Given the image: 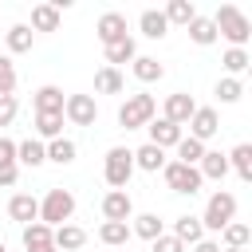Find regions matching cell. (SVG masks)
Segmentation results:
<instances>
[{
	"label": "cell",
	"mask_w": 252,
	"mask_h": 252,
	"mask_svg": "<svg viewBox=\"0 0 252 252\" xmlns=\"http://www.w3.org/2000/svg\"><path fill=\"white\" fill-rule=\"evenodd\" d=\"M209 20H213L217 35H224L232 47H244V43L252 39V20H248V16H244L236 4H220V8H217Z\"/></svg>",
	"instance_id": "obj_1"
},
{
	"label": "cell",
	"mask_w": 252,
	"mask_h": 252,
	"mask_svg": "<svg viewBox=\"0 0 252 252\" xmlns=\"http://www.w3.org/2000/svg\"><path fill=\"white\" fill-rule=\"evenodd\" d=\"M158 114V98L138 91V94H126V102L118 106V126L122 130H138V126H150Z\"/></svg>",
	"instance_id": "obj_2"
},
{
	"label": "cell",
	"mask_w": 252,
	"mask_h": 252,
	"mask_svg": "<svg viewBox=\"0 0 252 252\" xmlns=\"http://www.w3.org/2000/svg\"><path fill=\"white\" fill-rule=\"evenodd\" d=\"M71 217H75V193L71 189H47V197L39 201V224L59 228V224H71Z\"/></svg>",
	"instance_id": "obj_3"
},
{
	"label": "cell",
	"mask_w": 252,
	"mask_h": 252,
	"mask_svg": "<svg viewBox=\"0 0 252 252\" xmlns=\"http://www.w3.org/2000/svg\"><path fill=\"white\" fill-rule=\"evenodd\" d=\"M228 220H236V197H232L228 189H217V193L209 197L205 213H201V228H205V232H220Z\"/></svg>",
	"instance_id": "obj_4"
},
{
	"label": "cell",
	"mask_w": 252,
	"mask_h": 252,
	"mask_svg": "<svg viewBox=\"0 0 252 252\" xmlns=\"http://www.w3.org/2000/svg\"><path fill=\"white\" fill-rule=\"evenodd\" d=\"M102 173H106V185H110V189H126V185H130V173H134V150L110 146V150H106Z\"/></svg>",
	"instance_id": "obj_5"
},
{
	"label": "cell",
	"mask_w": 252,
	"mask_h": 252,
	"mask_svg": "<svg viewBox=\"0 0 252 252\" xmlns=\"http://www.w3.org/2000/svg\"><path fill=\"white\" fill-rule=\"evenodd\" d=\"M161 177H165V185H169L173 193H185V197L201 193V185H205L201 173H197V165H181V161H165Z\"/></svg>",
	"instance_id": "obj_6"
},
{
	"label": "cell",
	"mask_w": 252,
	"mask_h": 252,
	"mask_svg": "<svg viewBox=\"0 0 252 252\" xmlns=\"http://www.w3.org/2000/svg\"><path fill=\"white\" fill-rule=\"evenodd\" d=\"M63 118H67L71 126H94V118H98V102H94V94H67V102H63Z\"/></svg>",
	"instance_id": "obj_7"
},
{
	"label": "cell",
	"mask_w": 252,
	"mask_h": 252,
	"mask_svg": "<svg viewBox=\"0 0 252 252\" xmlns=\"http://www.w3.org/2000/svg\"><path fill=\"white\" fill-rule=\"evenodd\" d=\"M185 126H189V138H197V142L205 146V142L220 130V114H217L213 106H197V110H193V118H189Z\"/></svg>",
	"instance_id": "obj_8"
},
{
	"label": "cell",
	"mask_w": 252,
	"mask_h": 252,
	"mask_svg": "<svg viewBox=\"0 0 252 252\" xmlns=\"http://www.w3.org/2000/svg\"><path fill=\"white\" fill-rule=\"evenodd\" d=\"M193 110H197V102H193V94H185V91H173V94H165V122H173V126H185L189 118H193Z\"/></svg>",
	"instance_id": "obj_9"
},
{
	"label": "cell",
	"mask_w": 252,
	"mask_h": 252,
	"mask_svg": "<svg viewBox=\"0 0 252 252\" xmlns=\"http://www.w3.org/2000/svg\"><path fill=\"white\" fill-rule=\"evenodd\" d=\"M102 217H106V220H130V217H134L130 193H126V189H110V193L102 197Z\"/></svg>",
	"instance_id": "obj_10"
},
{
	"label": "cell",
	"mask_w": 252,
	"mask_h": 252,
	"mask_svg": "<svg viewBox=\"0 0 252 252\" xmlns=\"http://www.w3.org/2000/svg\"><path fill=\"white\" fill-rule=\"evenodd\" d=\"M94 35L102 39V47H110L114 39L126 35V16H122V12H102L98 24H94Z\"/></svg>",
	"instance_id": "obj_11"
},
{
	"label": "cell",
	"mask_w": 252,
	"mask_h": 252,
	"mask_svg": "<svg viewBox=\"0 0 252 252\" xmlns=\"http://www.w3.org/2000/svg\"><path fill=\"white\" fill-rule=\"evenodd\" d=\"M8 217L24 228V224H32V220H39V201L32 197V193H16L12 201H8Z\"/></svg>",
	"instance_id": "obj_12"
},
{
	"label": "cell",
	"mask_w": 252,
	"mask_h": 252,
	"mask_svg": "<svg viewBox=\"0 0 252 252\" xmlns=\"http://www.w3.org/2000/svg\"><path fill=\"white\" fill-rule=\"evenodd\" d=\"M63 102H67V94L59 91V87H39L35 94H32V106H35V114H63Z\"/></svg>",
	"instance_id": "obj_13"
},
{
	"label": "cell",
	"mask_w": 252,
	"mask_h": 252,
	"mask_svg": "<svg viewBox=\"0 0 252 252\" xmlns=\"http://www.w3.org/2000/svg\"><path fill=\"white\" fill-rule=\"evenodd\" d=\"M150 146H158V150H169V146H177L185 134H181V126H173V122H165V118H154L150 126Z\"/></svg>",
	"instance_id": "obj_14"
},
{
	"label": "cell",
	"mask_w": 252,
	"mask_h": 252,
	"mask_svg": "<svg viewBox=\"0 0 252 252\" xmlns=\"http://www.w3.org/2000/svg\"><path fill=\"white\" fill-rule=\"evenodd\" d=\"M197 173H201V181H220V177L228 173V154H220V150H205V158L197 161Z\"/></svg>",
	"instance_id": "obj_15"
},
{
	"label": "cell",
	"mask_w": 252,
	"mask_h": 252,
	"mask_svg": "<svg viewBox=\"0 0 252 252\" xmlns=\"http://www.w3.org/2000/svg\"><path fill=\"white\" fill-rule=\"evenodd\" d=\"M20 240H24V248H28V252H47V248H55V244H51V228H47V224H39V220L24 224V228H20Z\"/></svg>",
	"instance_id": "obj_16"
},
{
	"label": "cell",
	"mask_w": 252,
	"mask_h": 252,
	"mask_svg": "<svg viewBox=\"0 0 252 252\" xmlns=\"http://www.w3.org/2000/svg\"><path fill=\"white\" fill-rule=\"evenodd\" d=\"M51 244H55V252H59V248H63V252H75V248L87 244V232H83L79 224H59V228H51Z\"/></svg>",
	"instance_id": "obj_17"
},
{
	"label": "cell",
	"mask_w": 252,
	"mask_h": 252,
	"mask_svg": "<svg viewBox=\"0 0 252 252\" xmlns=\"http://www.w3.org/2000/svg\"><path fill=\"white\" fill-rule=\"evenodd\" d=\"M43 161H47V150H43V142H39V138L16 142V165H28V169H35V165H43Z\"/></svg>",
	"instance_id": "obj_18"
},
{
	"label": "cell",
	"mask_w": 252,
	"mask_h": 252,
	"mask_svg": "<svg viewBox=\"0 0 252 252\" xmlns=\"http://www.w3.org/2000/svg\"><path fill=\"white\" fill-rule=\"evenodd\" d=\"M134 59H138V43H134V35H122V39H114V43L106 47V67L134 63Z\"/></svg>",
	"instance_id": "obj_19"
},
{
	"label": "cell",
	"mask_w": 252,
	"mask_h": 252,
	"mask_svg": "<svg viewBox=\"0 0 252 252\" xmlns=\"http://www.w3.org/2000/svg\"><path fill=\"white\" fill-rule=\"evenodd\" d=\"M94 91H98V94H122V91H126L122 71H118V67H98V71H94Z\"/></svg>",
	"instance_id": "obj_20"
},
{
	"label": "cell",
	"mask_w": 252,
	"mask_h": 252,
	"mask_svg": "<svg viewBox=\"0 0 252 252\" xmlns=\"http://www.w3.org/2000/svg\"><path fill=\"white\" fill-rule=\"evenodd\" d=\"M134 169H146V173H158V169H165V150H158V146H138L134 150Z\"/></svg>",
	"instance_id": "obj_21"
},
{
	"label": "cell",
	"mask_w": 252,
	"mask_h": 252,
	"mask_svg": "<svg viewBox=\"0 0 252 252\" xmlns=\"http://www.w3.org/2000/svg\"><path fill=\"white\" fill-rule=\"evenodd\" d=\"M173 236H177L181 244H197V240H205V228H201V217H193V213H185V217H177V220H173Z\"/></svg>",
	"instance_id": "obj_22"
},
{
	"label": "cell",
	"mask_w": 252,
	"mask_h": 252,
	"mask_svg": "<svg viewBox=\"0 0 252 252\" xmlns=\"http://www.w3.org/2000/svg\"><path fill=\"white\" fill-rule=\"evenodd\" d=\"M28 28H32V32H59V8H55V4H35Z\"/></svg>",
	"instance_id": "obj_23"
},
{
	"label": "cell",
	"mask_w": 252,
	"mask_h": 252,
	"mask_svg": "<svg viewBox=\"0 0 252 252\" xmlns=\"http://www.w3.org/2000/svg\"><path fill=\"white\" fill-rule=\"evenodd\" d=\"M185 28H189V39H193V43H197V47H209V43H217V39H220V35H217V28H213V20H209V16H193V20H189V24H185Z\"/></svg>",
	"instance_id": "obj_24"
},
{
	"label": "cell",
	"mask_w": 252,
	"mask_h": 252,
	"mask_svg": "<svg viewBox=\"0 0 252 252\" xmlns=\"http://www.w3.org/2000/svg\"><path fill=\"white\" fill-rule=\"evenodd\" d=\"M130 71H134L138 83H161V75H165V67H161L154 55H138V59L130 63Z\"/></svg>",
	"instance_id": "obj_25"
},
{
	"label": "cell",
	"mask_w": 252,
	"mask_h": 252,
	"mask_svg": "<svg viewBox=\"0 0 252 252\" xmlns=\"http://www.w3.org/2000/svg\"><path fill=\"white\" fill-rule=\"evenodd\" d=\"M138 28H142L146 39H161V35L169 32V24H165V16H161L158 8H146V12L138 16Z\"/></svg>",
	"instance_id": "obj_26"
},
{
	"label": "cell",
	"mask_w": 252,
	"mask_h": 252,
	"mask_svg": "<svg viewBox=\"0 0 252 252\" xmlns=\"http://www.w3.org/2000/svg\"><path fill=\"white\" fill-rule=\"evenodd\" d=\"M32 35H35V32H32L28 24H12V28L4 32V39H8V51H12V55H24V51H32Z\"/></svg>",
	"instance_id": "obj_27"
},
{
	"label": "cell",
	"mask_w": 252,
	"mask_h": 252,
	"mask_svg": "<svg viewBox=\"0 0 252 252\" xmlns=\"http://www.w3.org/2000/svg\"><path fill=\"white\" fill-rule=\"evenodd\" d=\"M43 150H47V161H55V165H71L75 154H79V146H75L71 138H55V142H47Z\"/></svg>",
	"instance_id": "obj_28"
},
{
	"label": "cell",
	"mask_w": 252,
	"mask_h": 252,
	"mask_svg": "<svg viewBox=\"0 0 252 252\" xmlns=\"http://www.w3.org/2000/svg\"><path fill=\"white\" fill-rule=\"evenodd\" d=\"M134 220V228L130 232H138L142 240H158L161 232H165V224H161V217L158 213H142V217H130Z\"/></svg>",
	"instance_id": "obj_29"
},
{
	"label": "cell",
	"mask_w": 252,
	"mask_h": 252,
	"mask_svg": "<svg viewBox=\"0 0 252 252\" xmlns=\"http://www.w3.org/2000/svg\"><path fill=\"white\" fill-rule=\"evenodd\" d=\"M134 232H130V224L126 220H102V228H98V240L102 244H110V248H118V244H126Z\"/></svg>",
	"instance_id": "obj_30"
},
{
	"label": "cell",
	"mask_w": 252,
	"mask_h": 252,
	"mask_svg": "<svg viewBox=\"0 0 252 252\" xmlns=\"http://www.w3.org/2000/svg\"><path fill=\"white\" fill-rule=\"evenodd\" d=\"M220 63H224V71H228V79H236V75H244V71H248V63H252V55H248V47H228V51L220 55Z\"/></svg>",
	"instance_id": "obj_31"
},
{
	"label": "cell",
	"mask_w": 252,
	"mask_h": 252,
	"mask_svg": "<svg viewBox=\"0 0 252 252\" xmlns=\"http://www.w3.org/2000/svg\"><path fill=\"white\" fill-rule=\"evenodd\" d=\"M35 134H39V142L63 138V114H35Z\"/></svg>",
	"instance_id": "obj_32"
},
{
	"label": "cell",
	"mask_w": 252,
	"mask_h": 252,
	"mask_svg": "<svg viewBox=\"0 0 252 252\" xmlns=\"http://www.w3.org/2000/svg\"><path fill=\"white\" fill-rule=\"evenodd\" d=\"M228 169H236L240 181H252V146H248V142H240V146L228 154Z\"/></svg>",
	"instance_id": "obj_33"
},
{
	"label": "cell",
	"mask_w": 252,
	"mask_h": 252,
	"mask_svg": "<svg viewBox=\"0 0 252 252\" xmlns=\"http://www.w3.org/2000/svg\"><path fill=\"white\" fill-rule=\"evenodd\" d=\"M220 236H224V248H248V240H252V228H248L244 220H228V224L220 228Z\"/></svg>",
	"instance_id": "obj_34"
},
{
	"label": "cell",
	"mask_w": 252,
	"mask_h": 252,
	"mask_svg": "<svg viewBox=\"0 0 252 252\" xmlns=\"http://www.w3.org/2000/svg\"><path fill=\"white\" fill-rule=\"evenodd\" d=\"M161 16H165V24H181V28H185V24L197 16V8H193V0H169Z\"/></svg>",
	"instance_id": "obj_35"
},
{
	"label": "cell",
	"mask_w": 252,
	"mask_h": 252,
	"mask_svg": "<svg viewBox=\"0 0 252 252\" xmlns=\"http://www.w3.org/2000/svg\"><path fill=\"white\" fill-rule=\"evenodd\" d=\"M201 158H205V146H201L197 138H181V142H177V161H181V165H197Z\"/></svg>",
	"instance_id": "obj_36"
},
{
	"label": "cell",
	"mask_w": 252,
	"mask_h": 252,
	"mask_svg": "<svg viewBox=\"0 0 252 252\" xmlns=\"http://www.w3.org/2000/svg\"><path fill=\"white\" fill-rule=\"evenodd\" d=\"M240 94H244V83H240V79H228V75H224V79L217 83V98H220V102H236Z\"/></svg>",
	"instance_id": "obj_37"
},
{
	"label": "cell",
	"mask_w": 252,
	"mask_h": 252,
	"mask_svg": "<svg viewBox=\"0 0 252 252\" xmlns=\"http://www.w3.org/2000/svg\"><path fill=\"white\" fill-rule=\"evenodd\" d=\"M12 91H16V63L0 55V94H12Z\"/></svg>",
	"instance_id": "obj_38"
},
{
	"label": "cell",
	"mask_w": 252,
	"mask_h": 252,
	"mask_svg": "<svg viewBox=\"0 0 252 252\" xmlns=\"http://www.w3.org/2000/svg\"><path fill=\"white\" fill-rule=\"evenodd\" d=\"M150 252H185V244H181L173 232H161L158 240H150Z\"/></svg>",
	"instance_id": "obj_39"
},
{
	"label": "cell",
	"mask_w": 252,
	"mask_h": 252,
	"mask_svg": "<svg viewBox=\"0 0 252 252\" xmlns=\"http://www.w3.org/2000/svg\"><path fill=\"white\" fill-rule=\"evenodd\" d=\"M16 110H20V102H16V94H0V130L16 122Z\"/></svg>",
	"instance_id": "obj_40"
},
{
	"label": "cell",
	"mask_w": 252,
	"mask_h": 252,
	"mask_svg": "<svg viewBox=\"0 0 252 252\" xmlns=\"http://www.w3.org/2000/svg\"><path fill=\"white\" fill-rule=\"evenodd\" d=\"M4 165H16V142L0 134V169H4Z\"/></svg>",
	"instance_id": "obj_41"
},
{
	"label": "cell",
	"mask_w": 252,
	"mask_h": 252,
	"mask_svg": "<svg viewBox=\"0 0 252 252\" xmlns=\"http://www.w3.org/2000/svg\"><path fill=\"white\" fill-rule=\"evenodd\" d=\"M16 177H20V165H4V169H0V185H4V189L16 185Z\"/></svg>",
	"instance_id": "obj_42"
},
{
	"label": "cell",
	"mask_w": 252,
	"mask_h": 252,
	"mask_svg": "<svg viewBox=\"0 0 252 252\" xmlns=\"http://www.w3.org/2000/svg\"><path fill=\"white\" fill-rule=\"evenodd\" d=\"M193 252H220V244H217V240H197Z\"/></svg>",
	"instance_id": "obj_43"
},
{
	"label": "cell",
	"mask_w": 252,
	"mask_h": 252,
	"mask_svg": "<svg viewBox=\"0 0 252 252\" xmlns=\"http://www.w3.org/2000/svg\"><path fill=\"white\" fill-rule=\"evenodd\" d=\"M220 252H248V248H220Z\"/></svg>",
	"instance_id": "obj_44"
},
{
	"label": "cell",
	"mask_w": 252,
	"mask_h": 252,
	"mask_svg": "<svg viewBox=\"0 0 252 252\" xmlns=\"http://www.w3.org/2000/svg\"><path fill=\"white\" fill-rule=\"evenodd\" d=\"M47 252H55V248H47Z\"/></svg>",
	"instance_id": "obj_45"
},
{
	"label": "cell",
	"mask_w": 252,
	"mask_h": 252,
	"mask_svg": "<svg viewBox=\"0 0 252 252\" xmlns=\"http://www.w3.org/2000/svg\"><path fill=\"white\" fill-rule=\"evenodd\" d=\"M0 252H4V244H0Z\"/></svg>",
	"instance_id": "obj_46"
}]
</instances>
